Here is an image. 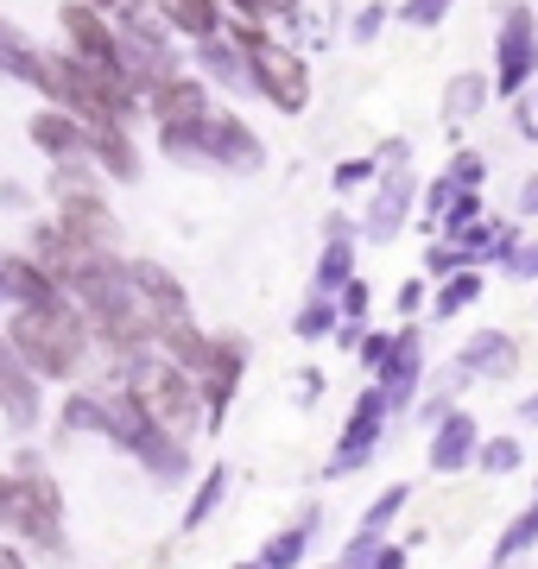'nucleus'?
<instances>
[{
	"label": "nucleus",
	"instance_id": "obj_1",
	"mask_svg": "<svg viewBox=\"0 0 538 569\" xmlns=\"http://www.w3.org/2000/svg\"><path fill=\"white\" fill-rule=\"evenodd\" d=\"M7 342L20 348V361L44 380H70L89 355V329L77 317V305L63 298H44V305H20L13 323H7Z\"/></svg>",
	"mask_w": 538,
	"mask_h": 569
},
{
	"label": "nucleus",
	"instance_id": "obj_2",
	"mask_svg": "<svg viewBox=\"0 0 538 569\" xmlns=\"http://www.w3.org/2000/svg\"><path fill=\"white\" fill-rule=\"evenodd\" d=\"M228 39L241 44V58H248V82L267 96L279 114H305L311 108V63H305V51L286 39H267V26H228Z\"/></svg>",
	"mask_w": 538,
	"mask_h": 569
},
{
	"label": "nucleus",
	"instance_id": "obj_3",
	"mask_svg": "<svg viewBox=\"0 0 538 569\" xmlns=\"http://www.w3.org/2000/svg\"><path fill=\"white\" fill-rule=\"evenodd\" d=\"M127 399L166 430V437H190L197 430V411H203L190 373L178 361H159V355H133V367H127Z\"/></svg>",
	"mask_w": 538,
	"mask_h": 569
},
{
	"label": "nucleus",
	"instance_id": "obj_4",
	"mask_svg": "<svg viewBox=\"0 0 538 569\" xmlns=\"http://www.w3.org/2000/svg\"><path fill=\"white\" fill-rule=\"evenodd\" d=\"M58 488L44 481V475H0V526L20 531V538H32V545H51L63 550V531H58Z\"/></svg>",
	"mask_w": 538,
	"mask_h": 569
},
{
	"label": "nucleus",
	"instance_id": "obj_5",
	"mask_svg": "<svg viewBox=\"0 0 538 569\" xmlns=\"http://www.w3.org/2000/svg\"><path fill=\"white\" fill-rule=\"evenodd\" d=\"M538 70V20L532 7H507L500 20V58H495V89L500 96H519Z\"/></svg>",
	"mask_w": 538,
	"mask_h": 569
},
{
	"label": "nucleus",
	"instance_id": "obj_6",
	"mask_svg": "<svg viewBox=\"0 0 538 569\" xmlns=\"http://www.w3.org/2000/svg\"><path fill=\"white\" fill-rule=\"evenodd\" d=\"M140 102H146V114H152L159 127L203 121L209 108H216V102H209V82H203V77H178V70H171L166 82H152V89H146Z\"/></svg>",
	"mask_w": 538,
	"mask_h": 569
},
{
	"label": "nucleus",
	"instance_id": "obj_7",
	"mask_svg": "<svg viewBox=\"0 0 538 569\" xmlns=\"http://www.w3.org/2000/svg\"><path fill=\"white\" fill-rule=\"evenodd\" d=\"M26 133H32L44 159H89V121H77L70 108H39L26 121Z\"/></svg>",
	"mask_w": 538,
	"mask_h": 569
},
{
	"label": "nucleus",
	"instance_id": "obj_8",
	"mask_svg": "<svg viewBox=\"0 0 538 569\" xmlns=\"http://www.w3.org/2000/svg\"><path fill=\"white\" fill-rule=\"evenodd\" d=\"M58 26H63V51H77V58H114V20H102L89 0H70L58 13Z\"/></svg>",
	"mask_w": 538,
	"mask_h": 569
},
{
	"label": "nucleus",
	"instance_id": "obj_9",
	"mask_svg": "<svg viewBox=\"0 0 538 569\" xmlns=\"http://www.w3.org/2000/svg\"><path fill=\"white\" fill-rule=\"evenodd\" d=\"M32 380H39V373H32V367L20 361V348L0 336V406L13 411L20 425L32 418V411H39V387H32Z\"/></svg>",
	"mask_w": 538,
	"mask_h": 569
},
{
	"label": "nucleus",
	"instance_id": "obj_10",
	"mask_svg": "<svg viewBox=\"0 0 538 569\" xmlns=\"http://www.w3.org/2000/svg\"><path fill=\"white\" fill-rule=\"evenodd\" d=\"M159 20L185 39H216L222 32V0H159Z\"/></svg>",
	"mask_w": 538,
	"mask_h": 569
},
{
	"label": "nucleus",
	"instance_id": "obj_11",
	"mask_svg": "<svg viewBox=\"0 0 538 569\" xmlns=\"http://www.w3.org/2000/svg\"><path fill=\"white\" fill-rule=\"evenodd\" d=\"M469 456H476V425H469V418L456 411V418H444V430H437V443H431V468H444V475H450V468H462Z\"/></svg>",
	"mask_w": 538,
	"mask_h": 569
},
{
	"label": "nucleus",
	"instance_id": "obj_12",
	"mask_svg": "<svg viewBox=\"0 0 538 569\" xmlns=\"http://www.w3.org/2000/svg\"><path fill=\"white\" fill-rule=\"evenodd\" d=\"M462 367H469V373H514V342L488 329V336H476V342H469Z\"/></svg>",
	"mask_w": 538,
	"mask_h": 569
},
{
	"label": "nucleus",
	"instance_id": "obj_13",
	"mask_svg": "<svg viewBox=\"0 0 538 569\" xmlns=\"http://www.w3.org/2000/svg\"><path fill=\"white\" fill-rule=\"evenodd\" d=\"M481 96H488V77L462 70V77H456L450 89H444V114H450V121H469V114L481 108Z\"/></svg>",
	"mask_w": 538,
	"mask_h": 569
},
{
	"label": "nucleus",
	"instance_id": "obj_14",
	"mask_svg": "<svg viewBox=\"0 0 538 569\" xmlns=\"http://www.w3.org/2000/svg\"><path fill=\"white\" fill-rule=\"evenodd\" d=\"M311 526H317V512H305L298 526H286V531H279V538H272V545H267V563H272V569L298 563V550H305V538H311Z\"/></svg>",
	"mask_w": 538,
	"mask_h": 569
},
{
	"label": "nucleus",
	"instance_id": "obj_15",
	"mask_svg": "<svg viewBox=\"0 0 538 569\" xmlns=\"http://www.w3.org/2000/svg\"><path fill=\"white\" fill-rule=\"evenodd\" d=\"M532 538H538V507H532V512H519L514 526H507V538H500V557H519V550L532 545Z\"/></svg>",
	"mask_w": 538,
	"mask_h": 569
},
{
	"label": "nucleus",
	"instance_id": "obj_16",
	"mask_svg": "<svg viewBox=\"0 0 538 569\" xmlns=\"http://www.w3.org/2000/svg\"><path fill=\"white\" fill-rule=\"evenodd\" d=\"M481 468H488V475H507V468H519V443H514V437L481 443Z\"/></svg>",
	"mask_w": 538,
	"mask_h": 569
},
{
	"label": "nucleus",
	"instance_id": "obj_17",
	"mask_svg": "<svg viewBox=\"0 0 538 569\" xmlns=\"http://www.w3.org/2000/svg\"><path fill=\"white\" fill-rule=\"evenodd\" d=\"M476 291H481V279H476V272H462V279H456V284H444V298H437V310L450 317V310H462V305H469V298H476Z\"/></svg>",
	"mask_w": 538,
	"mask_h": 569
},
{
	"label": "nucleus",
	"instance_id": "obj_18",
	"mask_svg": "<svg viewBox=\"0 0 538 569\" xmlns=\"http://www.w3.org/2000/svg\"><path fill=\"white\" fill-rule=\"evenodd\" d=\"M444 13H450V0H412L406 7V26H437Z\"/></svg>",
	"mask_w": 538,
	"mask_h": 569
},
{
	"label": "nucleus",
	"instance_id": "obj_19",
	"mask_svg": "<svg viewBox=\"0 0 538 569\" xmlns=\"http://www.w3.org/2000/svg\"><path fill=\"white\" fill-rule=\"evenodd\" d=\"M89 7H96V13H102V20H133V13H146V0H89Z\"/></svg>",
	"mask_w": 538,
	"mask_h": 569
},
{
	"label": "nucleus",
	"instance_id": "obj_20",
	"mask_svg": "<svg viewBox=\"0 0 538 569\" xmlns=\"http://www.w3.org/2000/svg\"><path fill=\"white\" fill-rule=\"evenodd\" d=\"M373 32H380V7H368V13H361V20H355V39H361V44H368Z\"/></svg>",
	"mask_w": 538,
	"mask_h": 569
},
{
	"label": "nucleus",
	"instance_id": "obj_21",
	"mask_svg": "<svg viewBox=\"0 0 538 569\" xmlns=\"http://www.w3.org/2000/svg\"><path fill=\"white\" fill-rule=\"evenodd\" d=\"M514 266H519V272H538V247H526V253H519Z\"/></svg>",
	"mask_w": 538,
	"mask_h": 569
},
{
	"label": "nucleus",
	"instance_id": "obj_22",
	"mask_svg": "<svg viewBox=\"0 0 538 569\" xmlns=\"http://www.w3.org/2000/svg\"><path fill=\"white\" fill-rule=\"evenodd\" d=\"M0 569H26V557L20 550H0Z\"/></svg>",
	"mask_w": 538,
	"mask_h": 569
},
{
	"label": "nucleus",
	"instance_id": "obj_23",
	"mask_svg": "<svg viewBox=\"0 0 538 569\" xmlns=\"http://www.w3.org/2000/svg\"><path fill=\"white\" fill-rule=\"evenodd\" d=\"M526 209H538V178H532V183H526Z\"/></svg>",
	"mask_w": 538,
	"mask_h": 569
},
{
	"label": "nucleus",
	"instance_id": "obj_24",
	"mask_svg": "<svg viewBox=\"0 0 538 569\" xmlns=\"http://www.w3.org/2000/svg\"><path fill=\"white\" fill-rule=\"evenodd\" d=\"M526 418H538V399H532V406H526Z\"/></svg>",
	"mask_w": 538,
	"mask_h": 569
}]
</instances>
